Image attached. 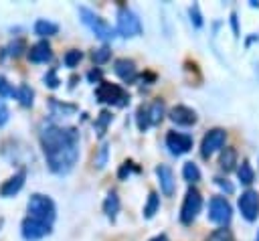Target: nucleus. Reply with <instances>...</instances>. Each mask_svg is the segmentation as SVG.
<instances>
[{
  "label": "nucleus",
  "instance_id": "f257e3e1",
  "mask_svg": "<svg viewBox=\"0 0 259 241\" xmlns=\"http://www.w3.org/2000/svg\"><path fill=\"white\" fill-rule=\"evenodd\" d=\"M40 148L47 166L55 174H69L79 160V130L49 124L40 130Z\"/></svg>",
  "mask_w": 259,
  "mask_h": 241
},
{
  "label": "nucleus",
  "instance_id": "f03ea898",
  "mask_svg": "<svg viewBox=\"0 0 259 241\" xmlns=\"http://www.w3.org/2000/svg\"><path fill=\"white\" fill-rule=\"evenodd\" d=\"M26 211H28L30 219H36V221H42V223H49V225H53V221L57 217L55 200L47 194H40V192L30 194V198L26 203Z\"/></svg>",
  "mask_w": 259,
  "mask_h": 241
},
{
  "label": "nucleus",
  "instance_id": "7ed1b4c3",
  "mask_svg": "<svg viewBox=\"0 0 259 241\" xmlns=\"http://www.w3.org/2000/svg\"><path fill=\"white\" fill-rule=\"evenodd\" d=\"M95 97L99 103H107V105H117V107H123L130 103V95L125 89H121L119 85L115 83H109V81H99L97 89H95Z\"/></svg>",
  "mask_w": 259,
  "mask_h": 241
},
{
  "label": "nucleus",
  "instance_id": "20e7f679",
  "mask_svg": "<svg viewBox=\"0 0 259 241\" xmlns=\"http://www.w3.org/2000/svg\"><path fill=\"white\" fill-rule=\"evenodd\" d=\"M142 22L138 18V14L125 6H121L117 10V26H115V32L125 36V38H132V36H140L142 34Z\"/></svg>",
  "mask_w": 259,
  "mask_h": 241
},
{
  "label": "nucleus",
  "instance_id": "39448f33",
  "mask_svg": "<svg viewBox=\"0 0 259 241\" xmlns=\"http://www.w3.org/2000/svg\"><path fill=\"white\" fill-rule=\"evenodd\" d=\"M79 14H81V20L101 38V41H111L113 36H115V30L111 28V24L109 22H105L99 14H95L91 8H87V6H79Z\"/></svg>",
  "mask_w": 259,
  "mask_h": 241
},
{
  "label": "nucleus",
  "instance_id": "423d86ee",
  "mask_svg": "<svg viewBox=\"0 0 259 241\" xmlns=\"http://www.w3.org/2000/svg\"><path fill=\"white\" fill-rule=\"evenodd\" d=\"M200 209H202V196L194 186H190L186 190V196H184V203H182V209H180V223L190 225L198 217Z\"/></svg>",
  "mask_w": 259,
  "mask_h": 241
},
{
  "label": "nucleus",
  "instance_id": "0eeeda50",
  "mask_svg": "<svg viewBox=\"0 0 259 241\" xmlns=\"http://www.w3.org/2000/svg\"><path fill=\"white\" fill-rule=\"evenodd\" d=\"M233 217V209L225 196H212L208 203V219L217 225H227Z\"/></svg>",
  "mask_w": 259,
  "mask_h": 241
},
{
  "label": "nucleus",
  "instance_id": "6e6552de",
  "mask_svg": "<svg viewBox=\"0 0 259 241\" xmlns=\"http://www.w3.org/2000/svg\"><path fill=\"white\" fill-rule=\"evenodd\" d=\"M225 140H227V132L223 128H212L204 134L202 138V144H200V154L202 158H210L214 152H219L223 146H225Z\"/></svg>",
  "mask_w": 259,
  "mask_h": 241
},
{
  "label": "nucleus",
  "instance_id": "1a4fd4ad",
  "mask_svg": "<svg viewBox=\"0 0 259 241\" xmlns=\"http://www.w3.org/2000/svg\"><path fill=\"white\" fill-rule=\"evenodd\" d=\"M53 227L49 223H42V221H36V219H30L26 217L22 223H20V233L26 241H38L47 235H51Z\"/></svg>",
  "mask_w": 259,
  "mask_h": 241
},
{
  "label": "nucleus",
  "instance_id": "9d476101",
  "mask_svg": "<svg viewBox=\"0 0 259 241\" xmlns=\"http://www.w3.org/2000/svg\"><path fill=\"white\" fill-rule=\"evenodd\" d=\"M239 211L247 221H255L259 217V192L257 190H245L239 196Z\"/></svg>",
  "mask_w": 259,
  "mask_h": 241
},
{
  "label": "nucleus",
  "instance_id": "9b49d317",
  "mask_svg": "<svg viewBox=\"0 0 259 241\" xmlns=\"http://www.w3.org/2000/svg\"><path fill=\"white\" fill-rule=\"evenodd\" d=\"M166 148L174 156H182L192 148V136L180 134V132H168L166 134Z\"/></svg>",
  "mask_w": 259,
  "mask_h": 241
},
{
  "label": "nucleus",
  "instance_id": "f8f14e48",
  "mask_svg": "<svg viewBox=\"0 0 259 241\" xmlns=\"http://www.w3.org/2000/svg\"><path fill=\"white\" fill-rule=\"evenodd\" d=\"M113 71L123 83H134L138 79V67L132 59H125V57L115 59L113 61Z\"/></svg>",
  "mask_w": 259,
  "mask_h": 241
},
{
  "label": "nucleus",
  "instance_id": "ddd939ff",
  "mask_svg": "<svg viewBox=\"0 0 259 241\" xmlns=\"http://www.w3.org/2000/svg\"><path fill=\"white\" fill-rule=\"evenodd\" d=\"M24 180H26V170L20 168L16 174H12L8 180H4V182L0 184V196H4V198L14 196V194L24 186Z\"/></svg>",
  "mask_w": 259,
  "mask_h": 241
},
{
  "label": "nucleus",
  "instance_id": "4468645a",
  "mask_svg": "<svg viewBox=\"0 0 259 241\" xmlns=\"http://www.w3.org/2000/svg\"><path fill=\"white\" fill-rule=\"evenodd\" d=\"M156 176H158L162 194H164V196H172V194H174V186H176L172 168L166 166V164H160V166H156Z\"/></svg>",
  "mask_w": 259,
  "mask_h": 241
},
{
  "label": "nucleus",
  "instance_id": "2eb2a0df",
  "mask_svg": "<svg viewBox=\"0 0 259 241\" xmlns=\"http://www.w3.org/2000/svg\"><path fill=\"white\" fill-rule=\"evenodd\" d=\"M168 117L176 124V126H194L196 124V111L186 107V105H174L168 113Z\"/></svg>",
  "mask_w": 259,
  "mask_h": 241
},
{
  "label": "nucleus",
  "instance_id": "dca6fc26",
  "mask_svg": "<svg viewBox=\"0 0 259 241\" xmlns=\"http://www.w3.org/2000/svg\"><path fill=\"white\" fill-rule=\"evenodd\" d=\"M28 59L32 63H47L53 59V51H51V45L47 41H38L34 43L30 49H28Z\"/></svg>",
  "mask_w": 259,
  "mask_h": 241
},
{
  "label": "nucleus",
  "instance_id": "f3484780",
  "mask_svg": "<svg viewBox=\"0 0 259 241\" xmlns=\"http://www.w3.org/2000/svg\"><path fill=\"white\" fill-rule=\"evenodd\" d=\"M119 207H121L119 196H117V192H115V190H111V192L105 196V200H103V213L113 221V219L117 217V213H119Z\"/></svg>",
  "mask_w": 259,
  "mask_h": 241
},
{
  "label": "nucleus",
  "instance_id": "a211bd4d",
  "mask_svg": "<svg viewBox=\"0 0 259 241\" xmlns=\"http://www.w3.org/2000/svg\"><path fill=\"white\" fill-rule=\"evenodd\" d=\"M59 32V24L57 22H51V20H47V18H38L36 22H34V34H38V36H53V34H57Z\"/></svg>",
  "mask_w": 259,
  "mask_h": 241
},
{
  "label": "nucleus",
  "instance_id": "6ab92c4d",
  "mask_svg": "<svg viewBox=\"0 0 259 241\" xmlns=\"http://www.w3.org/2000/svg\"><path fill=\"white\" fill-rule=\"evenodd\" d=\"M148 117H150V126H156L162 122V117H164V101L162 99H156L148 105Z\"/></svg>",
  "mask_w": 259,
  "mask_h": 241
},
{
  "label": "nucleus",
  "instance_id": "aec40b11",
  "mask_svg": "<svg viewBox=\"0 0 259 241\" xmlns=\"http://www.w3.org/2000/svg\"><path fill=\"white\" fill-rule=\"evenodd\" d=\"M235 164H237V150L233 146H227L221 154V168L225 172H231L235 168Z\"/></svg>",
  "mask_w": 259,
  "mask_h": 241
},
{
  "label": "nucleus",
  "instance_id": "412c9836",
  "mask_svg": "<svg viewBox=\"0 0 259 241\" xmlns=\"http://www.w3.org/2000/svg\"><path fill=\"white\" fill-rule=\"evenodd\" d=\"M158 209H160V196H158V192H150L148 194V200H146V205H144V219H152L156 213H158Z\"/></svg>",
  "mask_w": 259,
  "mask_h": 241
},
{
  "label": "nucleus",
  "instance_id": "4be33fe9",
  "mask_svg": "<svg viewBox=\"0 0 259 241\" xmlns=\"http://www.w3.org/2000/svg\"><path fill=\"white\" fill-rule=\"evenodd\" d=\"M49 103H51L53 115H69V113H75L77 111V105H73V103H61L55 97H51Z\"/></svg>",
  "mask_w": 259,
  "mask_h": 241
},
{
  "label": "nucleus",
  "instance_id": "5701e85b",
  "mask_svg": "<svg viewBox=\"0 0 259 241\" xmlns=\"http://www.w3.org/2000/svg\"><path fill=\"white\" fill-rule=\"evenodd\" d=\"M14 97L20 101V105L22 107H30L32 105V97H34V91L28 87V85H20L18 89H16V93H14Z\"/></svg>",
  "mask_w": 259,
  "mask_h": 241
},
{
  "label": "nucleus",
  "instance_id": "b1692460",
  "mask_svg": "<svg viewBox=\"0 0 259 241\" xmlns=\"http://www.w3.org/2000/svg\"><path fill=\"white\" fill-rule=\"evenodd\" d=\"M237 176H239V180H241L243 184H251V182L255 180V172H253V168H251V164H249L247 160L241 162V166H239V170H237Z\"/></svg>",
  "mask_w": 259,
  "mask_h": 241
},
{
  "label": "nucleus",
  "instance_id": "393cba45",
  "mask_svg": "<svg viewBox=\"0 0 259 241\" xmlns=\"http://www.w3.org/2000/svg\"><path fill=\"white\" fill-rule=\"evenodd\" d=\"M182 176H184V180H188V182H198V180H200V170H198V166H196L194 162H184V166H182Z\"/></svg>",
  "mask_w": 259,
  "mask_h": 241
},
{
  "label": "nucleus",
  "instance_id": "a878e982",
  "mask_svg": "<svg viewBox=\"0 0 259 241\" xmlns=\"http://www.w3.org/2000/svg\"><path fill=\"white\" fill-rule=\"evenodd\" d=\"M91 59H93L95 65H103V63H107L111 59V49L107 45H103V47H99V49H95L91 53Z\"/></svg>",
  "mask_w": 259,
  "mask_h": 241
},
{
  "label": "nucleus",
  "instance_id": "bb28decb",
  "mask_svg": "<svg viewBox=\"0 0 259 241\" xmlns=\"http://www.w3.org/2000/svg\"><path fill=\"white\" fill-rule=\"evenodd\" d=\"M81 59H83V53H81L79 49H69V51L65 53V57H63V63H65V67H69V69H75Z\"/></svg>",
  "mask_w": 259,
  "mask_h": 241
},
{
  "label": "nucleus",
  "instance_id": "cd10ccee",
  "mask_svg": "<svg viewBox=\"0 0 259 241\" xmlns=\"http://www.w3.org/2000/svg\"><path fill=\"white\" fill-rule=\"evenodd\" d=\"M136 124L140 132H146L150 128V117H148V105H140L136 111Z\"/></svg>",
  "mask_w": 259,
  "mask_h": 241
},
{
  "label": "nucleus",
  "instance_id": "c85d7f7f",
  "mask_svg": "<svg viewBox=\"0 0 259 241\" xmlns=\"http://www.w3.org/2000/svg\"><path fill=\"white\" fill-rule=\"evenodd\" d=\"M204 241H235V235H233V231H231V229L221 227V229L212 231Z\"/></svg>",
  "mask_w": 259,
  "mask_h": 241
},
{
  "label": "nucleus",
  "instance_id": "c756f323",
  "mask_svg": "<svg viewBox=\"0 0 259 241\" xmlns=\"http://www.w3.org/2000/svg\"><path fill=\"white\" fill-rule=\"evenodd\" d=\"M113 119V115L107 111V109H103L99 115H97V119H95V130H97V134L99 136H103L105 134V130H107V124Z\"/></svg>",
  "mask_w": 259,
  "mask_h": 241
},
{
  "label": "nucleus",
  "instance_id": "7c9ffc66",
  "mask_svg": "<svg viewBox=\"0 0 259 241\" xmlns=\"http://www.w3.org/2000/svg\"><path fill=\"white\" fill-rule=\"evenodd\" d=\"M16 89L8 83V79L4 75H0V97H14Z\"/></svg>",
  "mask_w": 259,
  "mask_h": 241
},
{
  "label": "nucleus",
  "instance_id": "2f4dec72",
  "mask_svg": "<svg viewBox=\"0 0 259 241\" xmlns=\"http://www.w3.org/2000/svg\"><path fill=\"white\" fill-rule=\"evenodd\" d=\"M188 14H190V22H192L196 28H200V26H202V14H200L198 4H192V6L188 8Z\"/></svg>",
  "mask_w": 259,
  "mask_h": 241
},
{
  "label": "nucleus",
  "instance_id": "473e14b6",
  "mask_svg": "<svg viewBox=\"0 0 259 241\" xmlns=\"http://www.w3.org/2000/svg\"><path fill=\"white\" fill-rule=\"evenodd\" d=\"M42 81H45V85H49L51 89H57V87H59V83H61V81H59V77H57V69H51V71L42 77Z\"/></svg>",
  "mask_w": 259,
  "mask_h": 241
},
{
  "label": "nucleus",
  "instance_id": "72a5a7b5",
  "mask_svg": "<svg viewBox=\"0 0 259 241\" xmlns=\"http://www.w3.org/2000/svg\"><path fill=\"white\" fill-rule=\"evenodd\" d=\"M134 170H138V168H136V166H134L130 160H127V162H123V164L119 166V170H117V178H119V180H125V178H127V176L134 172Z\"/></svg>",
  "mask_w": 259,
  "mask_h": 241
},
{
  "label": "nucleus",
  "instance_id": "f704fd0d",
  "mask_svg": "<svg viewBox=\"0 0 259 241\" xmlns=\"http://www.w3.org/2000/svg\"><path fill=\"white\" fill-rule=\"evenodd\" d=\"M105 162H107V144H103V146H101L99 156L95 158V166H97V168H103V166H105Z\"/></svg>",
  "mask_w": 259,
  "mask_h": 241
},
{
  "label": "nucleus",
  "instance_id": "c9c22d12",
  "mask_svg": "<svg viewBox=\"0 0 259 241\" xmlns=\"http://www.w3.org/2000/svg\"><path fill=\"white\" fill-rule=\"evenodd\" d=\"M8 117H10V111H8L6 103H4V99H0V128H2V126H6Z\"/></svg>",
  "mask_w": 259,
  "mask_h": 241
},
{
  "label": "nucleus",
  "instance_id": "e433bc0d",
  "mask_svg": "<svg viewBox=\"0 0 259 241\" xmlns=\"http://www.w3.org/2000/svg\"><path fill=\"white\" fill-rule=\"evenodd\" d=\"M214 182H217V184H219V186H221L225 192H229V194L235 190V186H233L229 180H225V178H214Z\"/></svg>",
  "mask_w": 259,
  "mask_h": 241
},
{
  "label": "nucleus",
  "instance_id": "4c0bfd02",
  "mask_svg": "<svg viewBox=\"0 0 259 241\" xmlns=\"http://www.w3.org/2000/svg\"><path fill=\"white\" fill-rule=\"evenodd\" d=\"M22 47H24V43H22V41H16V43H12V47H10L12 51H10V55L18 57V55H20V49H22Z\"/></svg>",
  "mask_w": 259,
  "mask_h": 241
},
{
  "label": "nucleus",
  "instance_id": "58836bf2",
  "mask_svg": "<svg viewBox=\"0 0 259 241\" xmlns=\"http://www.w3.org/2000/svg\"><path fill=\"white\" fill-rule=\"evenodd\" d=\"M87 77H89V81H103V79H101V71H99V69H91V71L87 73Z\"/></svg>",
  "mask_w": 259,
  "mask_h": 241
},
{
  "label": "nucleus",
  "instance_id": "ea45409f",
  "mask_svg": "<svg viewBox=\"0 0 259 241\" xmlns=\"http://www.w3.org/2000/svg\"><path fill=\"white\" fill-rule=\"evenodd\" d=\"M231 24H233V32H235V36L239 38V22H237V14H235V12H231Z\"/></svg>",
  "mask_w": 259,
  "mask_h": 241
},
{
  "label": "nucleus",
  "instance_id": "a19ab883",
  "mask_svg": "<svg viewBox=\"0 0 259 241\" xmlns=\"http://www.w3.org/2000/svg\"><path fill=\"white\" fill-rule=\"evenodd\" d=\"M150 241H168V237H166V235H156V237L150 239Z\"/></svg>",
  "mask_w": 259,
  "mask_h": 241
},
{
  "label": "nucleus",
  "instance_id": "79ce46f5",
  "mask_svg": "<svg viewBox=\"0 0 259 241\" xmlns=\"http://www.w3.org/2000/svg\"><path fill=\"white\" fill-rule=\"evenodd\" d=\"M257 241H259V233H257Z\"/></svg>",
  "mask_w": 259,
  "mask_h": 241
}]
</instances>
